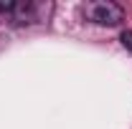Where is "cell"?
Masks as SVG:
<instances>
[{"instance_id": "cell-1", "label": "cell", "mask_w": 132, "mask_h": 129, "mask_svg": "<svg viewBox=\"0 0 132 129\" xmlns=\"http://www.w3.org/2000/svg\"><path fill=\"white\" fill-rule=\"evenodd\" d=\"M81 15L97 25H119L125 20V10L112 0H89L81 5Z\"/></svg>"}, {"instance_id": "cell-2", "label": "cell", "mask_w": 132, "mask_h": 129, "mask_svg": "<svg viewBox=\"0 0 132 129\" xmlns=\"http://www.w3.org/2000/svg\"><path fill=\"white\" fill-rule=\"evenodd\" d=\"M38 10H43V5H38V3H15L13 5V15H15V20H20V23H38Z\"/></svg>"}, {"instance_id": "cell-3", "label": "cell", "mask_w": 132, "mask_h": 129, "mask_svg": "<svg viewBox=\"0 0 132 129\" xmlns=\"http://www.w3.org/2000/svg\"><path fill=\"white\" fill-rule=\"evenodd\" d=\"M119 41H122V46L132 53V31H125L122 35H119Z\"/></svg>"}, {"instance_id": "cell-4", "label": "cell", "mask_w": 132, "mask_h": 129, "mask_svg": "<svg viewBox=\"0 0 132 129\" xmlns=\"http://www.w3.org/2000/svg\"><path fill=\"white\" fill-rule=\"evenodd\" d=\"M13 5L15 3H0V13H13Z\"/></svg>"}]
</instances>
